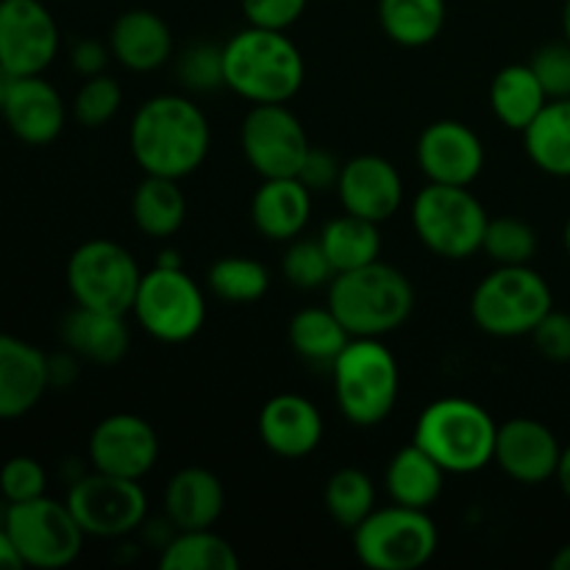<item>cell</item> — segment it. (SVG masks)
<instances>
[{"mask_svg":"<svg viewBox=\"0 0 570 570\" xmlns=\"http://www.w3.org/2000/svg\"><path fill=\"white\" fill-rule=\"evenodd\" d=\"M128 145L145 176L181 181L209 156L212 128L195 100L165 92L148 98L134 111Z\"/></svg>","mask_w":570,"mask_h":570,"instance_id":"1","label":"cell"},{"mask_svg":"<svg viewBox=\"0 0 570 570\" xmlns=\"http://www.w3.org/2000/svg\"><path fill=\"white\" fill-rule=\"evenodd\" d=\"M226 87L254 104H287L304 87V56L287 31L248 26L223 45Z\"/></svg>","mask_w":570,"mask_h":570,"instance_id":"2","label":"cell"},{"mask_svg":"<svg viewBox=\"0 0 570 570\" xmlns=\"http://www.w3.org/2000/svg\"><path fill=\"white\" fill-rule=\"evenodd\" d=\"M328 309L340 317L351 337H384L410 321L415 289L399 267L376 259L332 278Z\"/></svg>","mask_w":570,"mask_h":570,"instance_id":"3","label":"cell"},{"mask_svg":"<svg viewBox=\"0 0 570 570\" xmlns=\"http://www.w3.org/2000/svg\"><path fill=\"white\" fill-rule=\"evenodd\" d=\"M499 423L482 404L460 395L438 399L421 412L412 443L421 445L445 473L468 476L493 462Z\"/></svg>","mask_w":570,"mask_h":570,"instance_id":"4","label":"cell"},{"mask_svg":"<svg viewBox=\"0 0 570 570\" xmlns=\"http://www.w3.org/2000/svg\"><path fill=\"white\" fill-rule=\"evenodd\" d=\"M337 410L351 426L371 429L393 415L401 395V371L382 337H351L332 365Z\"/></svg>","mask_w":570,"mask_h":570,"instance_id":"5","label":"cell"},{"mask_svg":"<svg viewBox=\"0 0 570 570\" xmlns=\"http://www.w3.org/2000/svg\"><path fill=\"white\" fill-rule=\"evenodd\" d=\"M551 309L554 293L532 265H495L471 295L476 328L499 340L529 337Z\"/></svg>","mask_w":570,"mask_h":570,"instance_id":"6","label":"cell"},{"mask_svg":"<svg viewBox=\"0 0 570 570\" xmlns=\"http://www.w3.org/2000/svg\"><path fill=\"white\" fill-rule=\"evenodd\" d=\"M351 534L356 560L371 570L423 568L440 546V532L429 510L404 504L376 507Z\"/></svg>","mask_w":570,"mask_h":570,"instance_id":"7","label":"cell"},{"mask_svg":"<svg viewBox=\"0 0 570 570\" xmlns=\"http://www.w3.org/2000/svg\"><path fill=\"white\" fill-rule=\"evenodd\" d=\"M410 217L417 239L443 259H468L479 254L490 220L471 187L432 181L415 195Z\"/></svg>","mask_w":570,"mask_h":570,"instance_id":"8","label":"cell"},{"mask_svg":"<svg viewBox=\"0 0 570 570\" xmlns=\"http://www.w3.org/2000/svg\"><path fill=\"white\" fill-rule=\"evenodd\" d=\"M131 315L137 326L159 343H189L206 321L204 289L181 265H156L139 278Z\"/></svg>","mask_w":570,"mask_h":570,"instance_id":"9","label":"cell"},{"mask_svg":"<svg viewBox=\"0 0 570 570\" xmlns=\"http://www.w3.org/2000/svg\"><path fill=\"white\" fill-rule=\"evenodd\" d=\"M3 529L20 554L22 568L28 566L39 570L72 566L81 554L83 538H87L67 501L48 499V495L22 501V504H9Z\"/></svg>","mask_w":570,"mask_h":570,"instance_id":"10","label":"cell"},{"mask_svg":"<svg viewBox=\"0 0 570 570\" xmlns=\"http://www.w3.org/2000/svg\"><path fill=\"white\" fill-rule=\"evenodd\" d=\"M65 276L67 289L78 306L131 315L142 271L120 243L87 239L67 259Z\"/></svg>","mask_w":570,"mask_h":570,"instance_id":"11","label":"cell"},{"mask_svg":"<svg viewBox=\"0 0 570 570\" xmlns=\"http://www.w3.org/2000/svg\"><path fill=\"white\" fill-rule=\"evenodd\" d=\"M65 501L87 538L120 540L148 521V495L137 479L83 473L70 484Z\"/></svg>","mask_w":570,"mask_h":570,"instance_id":"12","label":"cell"},{"mask_svg":"<svg viewBox=\"0 0 570 570\" xmlns=\"http://www.w3.org/2000/svg\"><path fill=\"white\" fill-rule=\"evenodd\" d=\"M243 156L262 178L298 176L309 137L304 122L287 109V104H254L239 126Z\"/></svg>","mask_w":570,"mask_h":570,"instance_id":"13","label":"cell"},{"mask_svg":"<svg viewBox=\"0 0 570 570\" xmlns=\"http://www.w3.org/2000/svg\"><path fill=\"white\" fill-rule=\"evenodd\" d=\"M59 53V26L42 0H0V65L42 76Z\"/></svg>","mask_w":570,"mask_h":570,"instance_id":"14","label":"cell"},{"mask_svg":"<svg viewBox=\"0 0 570 570\" xmlns=\"http://www.w3.org/2000/svg\"><path fill=\"white\" fill-rule=\"evenodd\" d=\"M87 456L92 471L142 482L159 462V434L142 415L115 412L92 429Z\"/></svg>","mask_w":570,"mask_h":570,"instance_id":"15","label":"cell"},{"mask_svg":"<svg viewBox=\"0 0 570 570\" xmlns=\"http://www.w3.org/2000/svg\"><path fill=\"white\" fill-rule=\"evenodd\" d=\"M417 167L426 181L449 187H471L484 170V145L462 120H434L415 145Z\"/></svg>","mask_w":570,"mask_h":570,"instance_id":"16","label":"cell"},{"mask_svg":"<svg viewBox=\"0 0 570 570\" xmlns=\"http://www.w3.org/2000/svg\"><path fill=\"white\" fill-rule=\"evenodd\" d=\"M562 445L546 423L534 417H512L501 423L495 434L493 462L512 482L538 488L557 476Z\"/></svg>","mask_w":570,"mask_h":570,"instance_id":"17","label":"cell"},{"mask_svg":"<svg viewBox=\"0 0 570 570\" xmlns=\"http://www.w3.org/2000/svg\"><path fill=\"white\" fill-rule=\"evenodd\" d=\"M340 204L348 215L384 223L404 204V178L384 156L360 154L343 161L337 178Z\"/></svg>","mask_w":570,"mask_h":570,"instance_id":"18","label":"cell"},{"mask_svg":"<svg viewBox=\"0 0 570 570\" xmlns=\"http://www.w3.org/2000/svg\"><path fill=\"white\" fill-rule=\"evenodd\" d=\"M262 445L282 460H304L323 440V415L306 395L278 393L265 401L256 421Z\"/></svg>","mask_w":570,"mask_h":570,"instance_id":"19","label":"cell"},{"mask_svg":"<svg viewBox=\"0 0 570 570\" xmlns=\"http://www.w3.org/2000/svg\"><path fill=\"white\" fill-rule=\"evenodd\" d=\"M48 390V356L37 345L0 332V421L26 417Z\"/></svg>","mask_w":570,"mask_h":570,"instance_id":"20","label":"cell"},{"mask_svg":"<svg viewBox=\"0 0 570 570\" xmlns=\"http://www.w3.org/2000/svg\"><path fill=\"white\" fill-rule=\"evenodd\" d=\"M6 126L20 142L26 145H50L67 122L65 100L59 89L42 76H20L9 100L0 109Z\"/></svg>","mask_w":570,"mask_h":570,"instance_id":"21","label":"cell"},{"mask_svg":"<svg viewBox=\"0 0 570 570\" xmlns=\"http://www.w3.org/2000/svg\"><path fill=\"white\" fill-rule=\"evenodd\" d=\"M312 189L298 176L262 178L250 198L254 228L271 243H289L301 237L312 217Z\"/></svg>","mask_w":570,"mask_h":570,"instance_id":"22","label":"cell"},{"mask_svg":"<svg viewBox=\"0 0 570 570\" xmlns=\"http://www.w3.org/2000/svg\"><path fill=\"white\" fill-rule=\"evenodd\" d=\"M161 510L167 521L184 529H215L226 510V488L220 476L206 468H181L173 473L161 493Z\"/></svg>","mask_w":570,"mask_h":570,"instance_id":"23","label":"cell"},{"mask_svg":"<svg viewBox=\"0 0 570 570\" xmlns=\"http://www.w3.org/2000/svg\"><path fill=\"white\" fill-rule=\"evenodd\" d=\"M111 59L131 72H154L173 56V31L156 11L128 9L109 31Z\"/></svg>","mask_w":570,"mask_h":570,"instance_id":"24","label":"cell"},{"mask_svg":"<svg viewBox=\"0 0 570 570\" xmlns=\"http://www.w3.org/2000/svg\"><path fill=\"white\" fill-rule=\"evenodd\" d=\"M65 348L92 365H117L131 348V328L126 315L78 306L61 321Z\"/></svg>","mask_w":570,"mask_h":570,"instance_id":"25","label":"cell"},{"mask_svg":"<svg viewBox=\"0 0 570 570\" xmlns=\"http://www.w3.org/2000/svg\"><path fill=\"white\" fill-rule=\"evenodd\" d=\"M445 476L449 473L426 454L417 443L404 445L395 451L393 460L384 471V488L393 504L415 507V510H432L443 495Z\"/></svg>","mask_w":570,"mask_h":570,"instance_id":"26","label":"cell"},{"mask_svg":"<svg viewBox=\"0 0 570 570\" xmlns=\"http://www.w3.org/2000/svg\"><path fill=\"white\" fill-rule=\"evenodd\" d=\"M549 104L543 83L532 65H507L490 81V109L510 131H527L529 122Z\"/></svg>","mask_w":570,"mask_h":570,"instance_id":"27","label":"cell"},{"mask_svg":"<svg viewBox=\"0 0 570 570\" xmlns=\"http://www.w3.org/2000/svg\"><path fill=\"white\" fill-rule=\"evenodd\" d=\"M523 148L546 176L570 178V98L549 100L523 131Z\"/></svg>","mask_w":570,"mask_h":570,"instance_id":"28","label":"cell"},{"mask_svg":"<svg viewBox=\"0 0 570 570\" xmlns=\"http://www.w3.org/2000/svg\"><path fill=\"white\" fill-rule=\"evenodd\" d=\"M131 217L145 237H173L187 220V198L176 178L145 176L131 195Z\"/></svg>","mask_w":570,"mask_h":570,"instance_id":"29","label":"cell"},{"mask_svg":"<svg viewBox=\"0 0 570 570\" xmlns=\"http://www.w3.org/2000/svg\"><path fill=\"white\" fill-rule=\"evenodd\" d=\"M445 0H379V26L401 48H426L445 28Z\"/></svg>","mask_w":570,"mask_h":570,"instance_id":"30","label":"cell"},{"mask_svg":"<svg viewBox=\"0 0 570 570\" xmlns=\"http://www.w3.org/2000/svg\"><path fill=\"white\" fill-rule=\"evenodd\" d=\"M287 340L304 362L332 367L334 360L343 354L345 345L351 343V334L326 304L306 306V309L295 312L287 326Z\"/></svg>","mask_w":570,"mask_h":570,"instance_id":"31","label":"cell"},{"mask_svg":"<svg viewBox=\"0 0 570 570\" xmlns=\"http://www.w3.org/2000/svg\"><path fill=\"white\" fill-rule=\"evenodd\" d=\"M321 245L334 267V276L345 271H356L382 256V232L379 223L356 215H340L328 220L321 232Z\"/></svg>","mask_w":570,"mask_h":570,"instance_id":"32","label":"cell"},{"mask_svg":"<svg viewBox=\"0 0 570 570\" xmlns=\"http://www.w3.org/2000/svg\"><path fill=\"white\" fill-rule=\"evenodd\" d=\"M161 570H237L239 554L215 529H184L159 551Z\"/></svg>","mask_w":570,"mask_h":570,"instance_id":"33","label":"cell"},{"mask_svg":"<svg viewBox=\"0 0 570 570\" xmlns=\"http://www.w3.org/2000/svg\"><path fill=\"white\" fill-rule=\"evenodd\" d=\"M323 504L337 527L354 532L376 510V484L360 468H340L323 488Z\"/></svg>","mask_w":570,"mask_h":570,"instance_id":"34","label":"cell"},{"mask_svg":"<svg viewBox=\"0 0 570 570\" xmlns=\"http://www.w3.org/2000/svg\"><path fill=\"white\" fill-rule=\"evenodd\" d=\"M206 284L226 304H256L271 289V271L254 256H223L209 267Z\"/></svg>","mask_w":570,"mask_h":570,"instance_id":"35","label":"cell"},{"mask_svg":"<svg viewBox=\"0 0 570 570\" xmlns=\"http://www.w3.org/2000/svg\"><path fill=\"white\" fill-rule=\"evenodd\" d=\"M538 248V232L521 217L501 215L488 220L482 250L493 259V265H532Z\"/></svg>","mask_w":570,"mask_h":570,"instance_id":"36","label":"cell"},{"mask_svg":"<svg viewBox=\"0 0 570 570\" xmlns=\"http://www.w3.org/2000/svg\"><path fill=\"white\" fill-rule=\"evenodd\" d=\"M282 271L293 287L298 289H321L328 287L334 278V267L323 250L321 239L295 237L287 243L282 256Z\"/></svg>","mask_w":570,"mask_h":570,"instance_id":"37","label":"cell"},{"mask_svg":"<svg viewBox=\"0 0 570 570\" xmlns=\"http://www.w3.org/2000/svg\"><path fill=\"white\" fill-rule=\"evenodd\" d=\"M120 106L122 87L111 76L100 72V76L83 78V83L76 92V100H72V117L78 120V126L100 128L109 120H115Z\"/></svg>","mask_w":570,"mask_h":570,"instance_id":"38","label":"cell"},{"mask_svg":"<svg viewBox=\"0 0 570 570\" xmlns=\"http://www.w3.org/2000/svg\"><path fill=\"white\" fill-rule=\"evenodd\" d=\"M176 72L189 92H215V89L226 87V76H223V45H189L178 56Z\"/></svg>","mask_w":570,"mask_h":570,"instance_id":"39","label":"cell"},{"mask_svg":"<svg viewBox=\"0 0 570 570\" xmlns=\"http://www.w3.org/2000/svg\"><path fill=\"white\" fill-rule=\"evenodd\" d=\"M45 488H48V473L33 456H11L0 468V495L6 499V504L39 499L45 495Z\"/></svg>","mask_w":570,"mask_h":570,"instance_id":"40","label":"cell"},{"mask_svg":"<svg viewBox=\"0 0 570 570\" xmlns=\"http://www.w3.org/2000/svg\"><path fill=\"white\" fill-rule=\"evenodd\" d=\"M529 65H532L540 83H543L549 100L570 98V45L566 39L562 42H549L540 50H534Z\"/></svg>","mask_w":570,"mask_h":570,"instance_id":"41","label":"cell"},{"mask_svg":"<svg viewBox=\"0 0 570 570\" xmlns=\"http://www.w3.org/2000/svg\"><path fill=\"white\" fill-rule=\"evenodd\" d=\"M543 360L557 362V365H566L570 362V315L568 312L551 309L543 321L534 326V332L529 334Z\"/></svg>","mask_w":570,"mask_h":570,"instance_id":"42","label":"cell"},{"mask_svg":"<svg viewBox=\"0 0 570 570\" xmlns=\"http://www.w3.org/2000/svg\"><path fill=\"white\" fill-rule=\"evenodd\" d=\"M248 26L271 28V31H287L306 11L309 0H239Z\"/></svg>","mask_w":570,"mask_h":570,"instance_id":"43","label":"cell"},{"mask_svg":"<svg viewBox=\"0 0 570 570\" xmlns=\"http://www.w3.org/2000/svg\"><path fill=\"white\" fill-rule=\"evenodd\" d=\"M340 170H343V161H340L337 156L328 154L326 148H315V145H312L304 165H301L298 178L312 189V193H326V189L337 187Z\"/></svg>","mask_w":570,"mask_h":570,"instance_id":"44","label":"cell"},{"mask_svg":"<svg viewBox=\"0 0 570 570\" xmlns=\"http://www.w3.org/2000/svg\"><path fill=\"white\" fill-rule=\"evenodd\" d=\"M109 45L98 42V39H81V42L72 48L70 61H72V70L83 78H92L106 72V65H109Z\"/></svg>","mask_w":570,"mask_h":570,"instance_id":"45","label":"cell"},{"mask_svg":"<svg viewBox=\"0 0 570 570\" xmlns=\"http://www.w3.org/2000/svg\"><path fill=\"white\" fill-rule=\"evenodd\" d=\"M48 373H50V387H61L70 384L78 376V356L72 351H65L59 356H48Z\"/></svg>","mask_w":570,"mask_h":570,"instance_id":"46","label":"cell"},{"mask_svg":"<svg viewBox=\"0 0 570 570\" xmlns=\"http://www.w3.org/2000/svg\"><path fill=\"white\" fill-rule=\"evenodd\" d=\"M0 568H9V570L22 568L20 554H17L14 543H11L9 532H6L3 527H0Z\"/></svg>","mask_w":570,"mask_h":570,"instance_id":"47","label":"cell"},{"mask_svg":"<svg viewBox=\"0 0 570 570\" xmlns=\"http://www.w3.org/2000/svg\"><path fill=\"white\" fill-rule=\"evenodd\" d=\"M554 482L560 484L562 495H566V499L570 501V445L562 449V460H560V468H557Z\"/></svg>","mask_w":570,"mask_h":570,"instance_id":"48","label":"cell"},{"mask_svg":"<svg viewBox=\"0 0 570 570\" xmlns=\"http://www.w3.org/2000/svg\"><path fill=\"white\" fill-rule=\"evenodd\" d=\"M17 78H20V76H14V72L9 70V67L0 65V109H3L6 100H9V95H11V89H14Z\"/></svg>","mask_w":570,"mask_h":570,"instance_id":"49","label":"cell"},{"mask_svg":"<svg viewBox=\"0 0 570 570\" xmlns=\"http://www.w3.org/2000/svg\"><path fill=\"white\" fill-rule=\"evenodd\" d=\"M551 570H570V543L557 549V554L551 557Z\"/></svg>","mask_w":570,"mask_h":570,"instance_id":"50","label":"cell"},{"mask_svg":"<svg viewBox=\"0 0 570 570\" xmlns=\"http://www.w3.org/2000/svg\"><path fill=\"white\" fill-rule=\"evenodd\" d=\"M562 33H566V42L570 45V0L562 6Z\"/></svg>","mask_w":570,"mask_h":570,"instance_id":"51","label":"cell"},{"mask_svg":"<svg viewBox=\"0 0 570 570\" xmlns=\"http://www.w3.org/2000/svg\"><path fill=\"white\" fill-rule=\"evenodd\" d=\"M562 243H566V250H568V256H570V217H568V223H566V232H562Z\"/></svg>","mask_w":570,"mask_h":570,"instance_id":"52","label":"cell"}]
</instances>
